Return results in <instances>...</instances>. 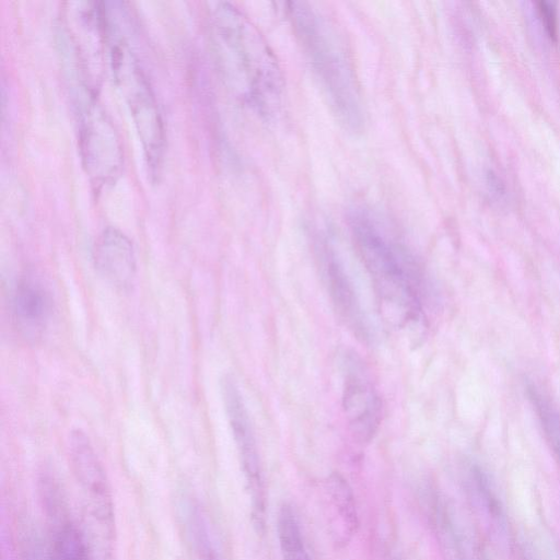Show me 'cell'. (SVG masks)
<instances>
[{"label":"cell","instance_id":"4fadbf2b","mask_svg":"<svg viewBox=\"0 0 560 560\" xmlns=\"http://www.w3.org/2000/svg\"><path fill=\"white\" fill-rule=\"evenodd\" d=\"M468 490L475 506L483 515L490 529L498 535L505 533L506 521L494 489L487 474L479 467H472L468 474Z\"/></svg>","mask_w":560,"mask_h":560},{"label":"cell","instance_id":"277c9868","mask_svg":"<svg viewBox=\"0 0 560 560\" xmlns=\"http://www.w3.org/2000/svg\"><path fill=\"white\" fill-rule=\"evenodd\" d=\"M110 55L115 80L129 106L148 165L156 174L162 162L164 137L154 95L137 58L125 42H115Z\"/></svg>","mask_w":560,"mask_h":560},{"label":"cell","instance_id":"6da1fadb","mask_svg":"<svg viewBox=\"0 0 560 560\" xmlns=\"http://www.w3.org/2000/svg\"><path fill=\"white\" fill-rule=\"evenodd\" d=\"M289 19L336 120L348 131L365 117L353 62L336 24L310 2H290Z\"/></svg>","mask_w":560,"mask_h":560},{"label":"cell","instance_id":"9a60e30c","mask_svg":"<svg viewBox=\"0 0 560 560\" xmlns=\"http://www.w3.org/2000/svg\"><path fill=\"white\" fill-rule=\"evenodd\" d=\"M52 560H93L85 538L69 521L60 522L54 538Z\"/></svg>","mask_w":560,"mask_h":560},{"label":"cell","instance_id":"8fae6325","mask_svg":"<svg viewBox=\"0 0 560 560\" xmlns=\"http://www.w3.org/2000/svg\"><path fill=\"white\" fill-rule=\"evenodd\" d=\"M323 497L330 535L337 545L345 546L359 526L352 489L343 477L331 474L324 482Z\"/></svg>","mask_w":560,"mask_h":560},{"label":"cell","instance_id":"3957f363","mask_svg":"<svg viewBox=\"0 0 560 560\" xmlns=\"http://www.w3.org/2000/svg\"><path fill=\"white\" fill-rule=\"evenodd\" d=\"M348 220L353 244L386 319L399 327L418 320L421 302L412 264L405 247L370 209L354 208Z\"/></svg>","mask_w":560,"mask_h":560},{"label":"cell","instance_id":"52a82bcc","mask_svg":"<svg viewBox=\"0 0 560 560\" xmlns=\"http://www.w3.org/2000/svg\"><path fill=\"white\" fill-rule=\"evenodd\" d=\"M221 393L250 492L253 520L256 527L262 529L266 499L252 423L240 389L231 375L222 377Z\"/></svg>","mask_w":560,"mask_h":560},{"label":"cell","instance_id":"30bf717a","mask_svg":"<svg viewBox=\"0 0 560 560\" xmlns=\"http://www.w3.org/2000/svg\"><path fill=\"white\" fill-rule=\"evenodd\" d=\"M94 262L100 275L110 284L128 288L136 273V257L130 240L120 231L108 228L94 247Z\"/></svg>","mask_w":560,"mask_h":560},{"label":"cell","instance_id":"7a4b0ae2","mask_svg":"<svg viewBox=\"0 0 560 560\" xmlns=\"http://www.w3.org/2000/svg\"><path fill=\"white\" fill-rule=\"evenodd\" d=\"M214 44L224 78L236 94L261 115L279 107L280 68L258 31L234 7L220 3L214 13Z\"/></svg>","mask_w":560,"mask_h":560},{"label":"cell","instance_id":"2e32d148","mask_svg":"<svg viewBox=\"0 0 560 560\" xmlns=\"http://www.w3.org/2000/svg\"><path fill=\"white\" fill-rule=\"evenodd\" d=\"M541 419L553 452L560 463V419L553 411L546 412Z\"/></svg>","mask_w":560,"mask_h":560},{"label":"cell","instance_id":"5b68a950","mask_svg":"<svg viewBox=\"0 0 560 560\" xmlns=\"http://www.w3.org/2000/svg\"><path fill=\"white\" fill-rule=\"evenodd\" d=\"M68 450L70 465L83 495L86 515L90 517L92 544L89 545V549L93 552L100 544L98 548L104 546L110 558L115 535L114 504L104 467L89 438L81 430L71 432Z\"/></svg>","mask_w":560,"mask_h":560},{"label":"cell","instance_id":"5bb4252c","mask_svg":"<svg viewBox=\"0 0 560 560\" xmlns=\"http://www.w3.org/2000/svg\"><path fill=\"white\" fill-rule=\"evenodd\" d=\"M278 537L283 560H312L293 510L283 505L278 515Z\"/></svg>","mask_w":560,"mask_h":560},{"label":"cell","instance_id":"e0dca14e","mask_svg":"<svg viewBox=\"0 0 560 560\" xmlns=\"http://www.w3.org/2000/svg\"><path fill=\"white\" fill-rule=\"evenodd\" d=\"M538 15L544 24L549 36L555 37L557 31V14L556 8L552 2H538L537 3Z\"/></svg>","mask_w":560,"mask_h":560},{"label":"cell","instance_id":"8992f818","mask_svg":"<svg viewBox=\"0 0 560 560\" xmlns=\"http://www.w3.org/2000/svg\"><path fill=\"white\" fill-rule=\"evenodd\" d=\"M79 139L84 167L96 184L112 180L121 166V149L114 127L86 90L77 96Z\"/></svg>","mask_w":560,"mask_h":560},{"label":"cell","instance_id":"ba28073f","mask_svg":"<svg viewBox=\"0 0 560 560\" xmlns=\"http://www.w3.org/2000/svg\"><path fill=\"white\" fill-rule=\"evenodd\" d=\"M347 365L342 406L353 436L360 443L373 439L382 421V401L364 373L363 365L350 357Z\"/></svg>","mask_w":560,"mask_h":560},{"label":"cell","instance_id":"7c38bea8","mask_svg":"<svg viewBox=\"0 0 560 560\" xmlns=\"http://www.w3.org/2000/svg\"><path fill=\"white\" fill-rule=\"evenodd\" d=\"M51 296L44 282L34 273L23 276L15 289L13 311L19 327L35 337L46 326L51 312Z\"/></svg>","mask_w":560,"mask_h":560},{"label":"cell","instance_id":"9c48e42d","mask_svg":"<svg viewBox=\"0 0 560 560\" xmlns=\"http://www.w3.org/2000/svg\"><path fill=\"white\" fill-rule=\"evenodd\" d=\"M324 266L328 293L338 317L359 340L368 342L370 328L352 282L341 261L327 246Z\"/></svg>","mask_w":560,"mask_h":560}]
</instances>
